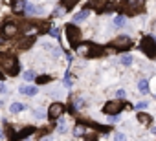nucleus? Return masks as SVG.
I'll list each match as a JSON object with an SVG mask.
<instances>
[{"label":"nucleus","mask_w":156,"mask_h":141,"mask_svg":"<svg viewBox=\"0 0 156 141\" xmlns=\"http://www.w3.org/2000/svg\"><path fill=\"white\" fill-rule=\"evenodd\" d=\"M145 108H149V101H138V103L134 105V110H136V112H141V110H145Z\"/></svg>","instance_id":"obj_13"},{"label":"nucleus","mask_w":156,"mask_h":141,"mask_svg":"<svg viewBox=\"0 0 156 141\" xmlns=\"http://www.w3.org/2000/svg\"><path fill=\"white\" fill-rule=\"evenodd\" d=\"M50 35H51V37H59V29H57V28H51V29H50Z\"/></svg>","instance_id":"obj_17"},{"label":"nucleus","mask_w":156,"mask_h":141,"mask_svg":"<svg viewBox=\"0 0 156 141\" xmlns=\"http://www.w3.org/2000/svg\"><path fill=\"white\" fill-rule=\"evenodd\" d=\"M0 137H2V128H0Z\"/></svg>","instance_id":"obj_21"},{"label":"nucleus","mask_w":156,"mask_h":141,"mask_svg":"<svg viewBox=\"0 0 156 141\" xmlns=\"http://www.w3.org/2000/svg\"><path fill=\"white\" fill-rule=\"evenodd\" d=\"M127 106H129L127 101H123V99H114V101H108V103L103 106V114H107V115H119Z\"/></svg>","instance_id":"obj_3"},{"label":"nucleus","mask_w":156,"mask_h":141,"mask_svg":"<svg viewBox=\"0 0 156 141\" xmlns=\"http://www.w3.org/2000/svg\"><path fill=\"white\" fill-rule=\"evenodd\" d=\"M125 95H127V94H125V90H123V88H119V90L116 92V97H118V99H125Z\"/></svg>","instance_id":"obj_16"},{"label":"nucleus","mask_w":156,"mask_h":141,"mask_svg":"<svg viewBox=\"0 0 156 141\" xmlns=\"http://www.w3.org/2000/svg\"><path fill=\"white\" fill-rule=\"evenodd\" d=\"M88 9H83V11H79V13H75L73 15V24H79V22H83V20H87L88 19Z\"/></svg>","instance_id":"obj_9"},{"label":"nucleus","mask_w":156,"mask_h":141,"mask_svg":"<svg viewBox=\"0 0 156 141\" xmlns=\"http://www.w3.org/2000/svg\"><path fill=\"white\" fill-rule=\"evenodd\" d=\"M24 108H26L24 103H19V101H17V103H11L9 112H11V114H19V112H24Z\"/></svg>","instance_id":"obj_12"},{"label":"nucleus","mask_w":156,"mask_h":141,"mask_svg":"<svg viewBox=\"0 0 156 141\" xmlns=\"http://www.w3.org/2000/svg\"><path fill=\"white\" fill-rule=\"evenodd\" d=\"M140 51H141L149 60L156 59V39H154L152 35H145V37L141 39V42H140Z\"/></svg>","instance_id":"obj_2"},{"label":"nucleus","mask_w":156,"mask_h":141,"mask_svg":"<svg viewBox=\"0 0 156 141\" xmlns=\"http://www.w3.org/2000/svg\"><path fill=\"white\" fill-rule=\"evenodd\" d=\"M2 105H4V103H2V101H0V106H2Z\"/></svg>","instance_id":"obj_22"},{"label":"nucleus","mask_w":156,"mask_h":141,"mask_svg":"<svg viewBox=\"0 0 156 141\" xmlns=\"http://www.w3.org/2000/svg\"><path fill=\"white\" fill-rule=\"evenodd\" d=\"M138 92H140L141 95H147V94L151 92V83H149L147 79H141V81L138 83Z\"/></svg>","instance_id":"obj_8"},{"label":"nucleus","mask_w":156,"mask_h":141,"mask_svg":"<svg viewBox=\"0 0 156 141\" xmlns=\"http://www.w3.org/2000/svg\"><path fill=\"white\" fill-rule=\"evenodd\" d=\"M121 15L134 17L145 11V0H121Z\"/></svg>","instance_id":"obj_1"},{"label":"nucleus","mask_w":156,"mask_h":141,"mask_svg":"<svg viewBox=\"0 0 156 141\" xmlns=\"http://www.w3.org/2000/svg\"><path fill=\"white\" fill-rule=\"evenodd\" d=\"M42 141H51V137H44V139H42Z\"/></svg>","instance_id":"obj_20"},{"label":"nucleus","mask_w":156,"mask_h":141,"mask_svg":"<svg viewBox=\"0 0 156 141\" xmlns=\"http://www.w3.org/2000/svg\"><path fill=\"white\" fill-rule=\"evenodd\" d=\"M136 119H138L141 125H145V126H151V125H152V117H151L147 112H138V114H136Z\"/></svg>","instance_id":"obj_7"},{"label":"nucleus","mask_w":156,"mask_h":141,"mask_svg":"<svg viewBox=\"0 0 156 141\" xmlns=\"http://www.w3.org/2000/svg\"><path fill=\"white\" fill-rule=\"evenodd\" d=\"M19 92L20 94H24V95H30V97H33V95H37L39 94V86H30V84H22L20 88H19Z\"/></svg>","instance_id":"obj_5"},{"label":"nucleus","mask_w":156,"mask_h":141,"mask_svg":"<svg viewBox=\"0 0 156 141\" xmlns=\"http://www.w3.org/2000/svg\"><path fill=\"white\" fill-rule=\"evenodd\" d=\"M108 121L110 123H116V121H119V115H108Z\"/></svg>","instance_id":"obj_19"},{"label":"nucleus","mask_w":156,"mask_h":141,"mask_svg":"<svg viewBox=\"0 0 156 141\" xmlns=\"http://www.w3.org/2000/svg\"><path fill=\"white\" fill-rule=\"evenodd\" d=\"M134 62V57L130 55V53H123L121 57H119V64H123V66H130Z\"/></svg>","instance_id":"obj_10"},{"label":"nucleus","mask_w":156,"mask_h":141,"mask_svg":"<svg viewBox=\"0 0 156 141\" xmlns=\"http://www.w3.org/2000/svg\"><path fill=\"white\" fill-rule=\"evenodd\" d=\"M62 112H64V108H62V105H61V103H53L48 114H50V117H51V119H55V117H59V115H62Z\"/></svg>","instance_id":"obj_6"},{"label":"nucleus","mask_w":156,"mask_h":141,"mask_svg":"<svg viewBox=\"0 0 156 141\" xmlns=\"http://www.w3.org/2000/svg\"><path fill=\"white\" fill-rule=\"evenodd\" d=\"M114 141H127V136L123 134V132H114Z\"/></svg>","instance_id":"obj_14"},{"label":"nucleus","mask_w":156,"mask_h":141,"mask_svg":"<svg viewBox=\"0 0 156 141\" xmlns=\"http://www.w3.org/2000/svg\"><path fill=\"white\" fill-rule=\"evenodd\" d=\"M0 94H8V86L4 83H0Z\"/></svg>","instance_id":"obj_18"},{"label":"nucleus","mask_w":156,"mask_h":141,"mask_svg":"<svg viewBox=\"0 0 156 141\" xmlns=\"http://www.w3.org/2000/svg\"><path fill=\"white\" fill-rule=\"evenodd\" d=\"M112 46L116 50H119V51H127V50H130L134 46V40L130 37H127V35H121V37H118V39L112 40Z\"/></svg>","instance_id":"obj_4"},{"label":"nucleus","mask_w":156,"mask_h":141,"mask_svg":"<svg viewBox=\"0 0 156 141\" xmlns=\"http://www.w3.org/2000/svg\"><path fill=\"white\" fill-rule=\"evenodd\" d=\"M125 24H127V17H125V15L119 13V15L114 17V26H116V28H123Z\"/></svg>","instance_id":"obj_11"},{"label":"nucleus","mask_w":156,"mask_h":141,"mask_svg":"<svg viewBox=\"0 0 156 141\" xmlns=\"http://www.w3.org/2000/svg\"><path fill=\"white\" fill-rule=\"evenodd\" d=\"M35 79V72H31V70H28V72H24V81H33Z\"/></svg>","instance_id":"obj_15"}]
</instances>
